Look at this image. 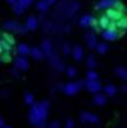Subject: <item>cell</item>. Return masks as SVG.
<instances>
[{
    "mask_svg": "<svg viewBox=\"0 0 127 128\" xmlns=\"http://www.w3.org/2000/svg\"><path fill=\"white\" fill-rule=\"evenodd\" d=\"M0 49H1V52H4V51H12L13 49V44H10L9 42L5 41V40H1V42H0Z\"/></svg>",
    "mask_w": 127,
    "mask_h": 128,
    "instance_id": "obj_24",
    "label": "cell"
},
{
    "mask_svg": "<svg viewBox=\"0 0 127 128\" xmlns=\"http://www.w3.org/2000/svg\"><path fill=\"white\" fill-rule=\"evenodd\" d=\"M32 1H33V0H32Z\"/></svg>",
    "mask_w": 127,
    "mask_h": 128,
    "instance_id": "obj_44",
    "label": "cell"
},
{
    "mask_svg": "<svg viewBox=\"0 0 127 128\" xmlns=\"http://www.w3.org/2000/svg\"><path fill=\"white\" fill-rule=\"evenodd\" d=\"M121 91H122V92H127V84L122 85V86H121Z\"/></svg>",
    "mask_w": 127,
    "mask_h": 128,
    "instance_id": "obj_40",
    "label": "cell"
},
{
    "mask_svg": "<svg viewBox=\"0 0 127 128\" xmlns=\"http://www.w3.org/2000/svg\"><path fill=\"white\" fill-rule=\"evenodd\" d=\"M32 57H33L35 60H42V59L44 58V52H43V50L42 49H40V48H33V49H31V53H30Z\"/></svg>",
    "mask_w": 127,
    "mask_h": 128,
    "instance_id": "obj_15",
    "label": "cell"
},
{
    "mask_svg": "<svg viewBox=\"0 0 127 128\" xmlns=\"http://www.w3.org/2000/svg\"><path fill=\"white\" fill-rule=\"evenodd\" d=\"M0 128H12V127H9V126L6 125V126H4V127H0Z\"/></svg>",
    "mask_w": 127,
    "mask_h": 128,
    "instance_id": "obj_43",
    "label": "cell"
},
{
    "mask_svg": "<svg viewBox=\"0 0 127 128\" xmlns=\"http://www.w3.org/2000/svg\"><path fill=\"white\" fill-rule=\"evenodd\" d=\"M56 1H57V0H48V2L50 4V5H53V4H56Z\"/></svg>",
    "mask_w": 127,
    "mask_h": 128,
    "instance_id": "obj_42",
    "label": "cell"
},
{
    "mask_svg": "<svg viewBox=\"0 0 127 128\" xmlns=\"http://www.w3.org/2000/svg\"><path fill=\"white\" fill-rule=\"evenodd\" d=\"M17 2L21 4V5H22L24 8H26V7H29V6L32 4V0H17Z\"/></svg>",
    "mask_w": 127,
    "mask_h": 128,
    "instance_id": "obj_35",
    "label": "cell"
},
{
    "mask_svg": "<svg viewBox=\"0 0 127 128\" xmlns=\"http://www.w3.org/2000/svg\"><path fill=\"white\" fill-rule=\"evenodd\" d=\"M84 39H85V42H86L87 46L90 49H95L96 46H98V41H96V36L94 35L93 32H89V33L85 34L84 36Z\"/></svg>",
    "mask_w": 127,
    "mask_h": 128,
    "instance_id": "obj_7",
    "label": "cell"
},
{
    "mask_svg": "<svg viewBox=\"0 0 127 128\" xmlns=\"http://www.w3.org/2000/svg\"><path fill=\"white\" fill-rule=\"evenodd\" d=\"M12 74H13V76H15V77H18L19 76V69L15 66L14 68H12Z\"/></svg>",
    "mask_w": 127,
    "mask_h": 128,
    "instance_id": "obj_37",
    "label": "cell"
},
{
    "mask_svg": "<svg viewBox=\"0 0 127 128\" xmlns=\"http://www.w3.org/2000/svg\"><path fill=\"white\" fill-rule=\"evenodd\" d=\"M78 7H79V5H78V2H73L72 5H70V7L68 8L69 9V15H73L74 12H77V9H78Z\"/></svg>",
    "mask_w": 127,
    "mask_h": 128,
    "instance_id": "obj_33",
    "label": "cell"
},
{
    "mask_svg": "<svg viewBox=\"0 0 127 128\" xmlns=\"http://www.w3.org/2000/svg\"><path fill=\"white\" fill-rule=\"evenodd\" d=\"M81 120L83 124H98L99 122V117L96 114H93L91 112L84 111L81 114Z\"/></svg>",
    "mask_w": 127,
    "mask_h": 128,
    "instance_id": "obj_5",
    "label": "cell"
},
{
    "mask_svg": "<svg viewBox=\"0 0 127 128\" xmlns=\"http://www.w3.org/2000/svg\"><path fill=\"white\" fill-rule=\"evenodd\" d=\"M93 20L94 17H92L91 15H84V16H82L81 18H79V26L83 27V28H85V27H89L92 25V23H93Z\"/></svg>",
    "mask_w": 127,
    "mask_h": 128,
    "instance_id": "obj_12",
    "label": "cell"
},
{
    "mask_svg": "<svg viewBox=\"0 0 127 128\" xmlns=\"http://www.w3.org/2000/svg\"><path fill=\"white\" fill-rule=\"evenodd\" d=\"M48 128H59V124H58L57 121H52V122L48 126Z\"/></svg>",
    "mask_w": 127,
    "mask_h": 128,
    "instance_id": "obj_38",
    "label": "cell"
},
{
    "mask_svg": "<svg viewBox=\"0 0 127 128\" xmlns=\"http://www.w3.org/2000/svg\"><path fill=\"white\" fill-rule=\"evenodd\" d=\"M72 48H70V46L68 43H64L62 44V54L64 56L67 57L68 54H70V52H72Z\"/></svg>",
    "mask_w": 127,
    "mask_h": 128,
    "instance_id": "obj_30",
    "label": "cell"
},
{
    "mask_svg": "<svg viewBox=\"0 0 127 128\" xmlns=\"http://www.w3.org/2000/svg\"><path fill=\"white\" fill-rule=\"evenodd\" d=\"M95 49H96V51H98V53L104 54V53L108 51V46H107V43H98Z\"/></svg>",
    "mask_w": 127,
    "mask_h": 128,
    "instance_id": "obj_26",
    "label": "cell"
},
{
    "mask_svg": "<svg viewBox=\"0 0 127 128\" xmlns=\"http://www.w3.org/2000/svg\"><path fill=\"white\" fill-rule=\"evenodd\" d=\"M7 1H8L9 4H12V5H14L15 2H17V0H7Z\"/></svg>",
    "mask_w": 127,
    "mask_h": 128,
    "instance_id": "obj_41",
    "label": "cell"
},
{
    "mask_svg": "<svg viewBox=\"0 0 127 128\" xmlns=\"http://www.w3.org/2000/svg\"><path fill=\"white\" fill-rule=\"evenodd\" d=\"M111 20L109 18L107 15H104V16H101L100 20H99V26L101 27V28H108L109 27V24H110Z\"/></svg>",
    "mask_w": 127,
    "mask_h": 128,
    "instance_id": "obj_19",
    "label": "cell"
},
{
    "mask_svg": "<svg viewBox=\"0 0 127 128\" xmlns=\"http://www.w3.org/2000/svg\"><path fill=\"white\" fill-rule=\"evenodd\" d=\"M1 61H3V62H8V61H10L9 51H4V52L1 53Z\"/></svg>",
    "mask_w": 127,
    "mask_h": 128,
    "instance_id": "obj_31",
    "label": "cell"
},
{
    "mask_svg": "<svg viewBox=\"0 0 127 128\" xmlns=\"http://www.w3.org/2000/svg\"><path fill=\"white\" fill-rule=\"evenodd\" d=\"M4 28L6 31H10V32H16V33H21L24 34L29 31V28L26 27V25H21L15 20H7L4 23Z\"/></svg>",
    "mask_w": 127,
    "mask_h": 128,
    "instance_id": "obj_2",
    "label": "cell"
},
{
    "mask_svg": "<svg viewBox=\"0 0 127 128\" xmlns=\"http://www.w3.org/2000/svg\"><path fill=\"white\" fill-rule=\"evenodd\" d=\"M66 72H67V75L69 76V77H74V76L76 75V69H75L74 67H72V66H69V67L66 69Z\"/></svg>",
    "mask_w": 127,
    "mask_h": 128,
    "instance_id": "obj_34",
    "label": "cell"
},
{
    "mask_svg": "<svg viewBox=\"0 0 127 128\" xmlns=\"http://www.w3.org/2000/svg\"><path fill=\"white\" fill-rule=\"evenodd\" d=\"M41 49L43 50V52H44L46 56L49 57L50 54H52V44H51V42L49 41V40H43V41H42Z\"/></svg>",
    "mask_w": 127,
    "mask_h": 128,
    "instance_id": "obj_14",
    "label": "cell"
},
{
    "mask_svg": "<svg viewBox=\"0 0 127 128\" xmlns=\"http://www.w3.org/2000/svg\"><path fill=\"white\" fill-rule=\"evenodd\" d=\"M98 77H99L98 72H95L93 69H90L86 74V80H98Z\"/></svg>",
    "mask_w": 127,
    "mask_h": 128,
    "instance_id": "obj_27",
    "label": "cell"
},
{
    "mask_svg": "<svg viewBox=\"0 0 127 128\" xmlns=\"http://www.w3.org/2000/svg\"><path fill=\"white\" fill-rule=\"evenodd\" d=\"M102 38L105 41H115L118 38V32L117 30H111V28H105L102 32Z\"/></svg>",
    "mask_w": 127,
    "mask_h": 128,
    "instance_id": "obj_8",
    "label": "cell"
},
{
    "mask_svg": "<svg viewBox=\"0 0 127 128\" xmlns=\"http://www.w3.org/2000/svg\"><path fill=\"white\" fill-rule=\"evenodd\" d=\"M86 66L90 68V69H94L96 67V60L95 57L93 54H89L86 58Z\"/></svg>",
    "mask_w": 127,
    "mask_h": 128,
    "instance_id": "obj_23",
    "label": "cell"
},
{
    "mask_svg": "<svg viewBox=\"0 0 127 128\" xmlns=\"http://www.w3.org/2000/svg\"><path fill=\"white\" fill-rule=\"evenodd\" d=\"M49 5H50V4L48 2V0H40V1H38V4H36V8H38V10L43 12L49 9Z\"/></svg>",
    "mask_w": 127,
    "mask_h": 128,
    "instance_id": "obj_22",
    "label": "cell"
},
{
    "mask_svg": "<svg viewBox=\"0 0 127 128\" xmlns=\"http://www.w3.org/2000/svg\"><path fill=\"white\" fill-rule=\"evenodd\" d=\"M65 128H74V121H73V119H68V120L66 121Z\"/></svg>",
    "mask_w": 127,
    "mask_h": 128,
    "instance_id": "obj_36",
    "label": "cell"
},
{
    "mask_svg": "<svg viewBox=\"0 0 127 128\" xmlns=\"http://www.w3.org/2000/svg\"><path fill=\"white\" fill-rule=\"evenodd\" d=\"M84 85H85V88H86L90 93H93V94H96V93H99V91H101V84L98 80H86V82H85Z\"/></svg>",
    "mask_w": 127,
    "mask_h": 128,
    "instance_id": "obj_4",
    "label": "cell"
},
{
    "mask_svg": "<svg viewBox=\"0 0 127 128\" xmlns=\"http://www.w3.org/2000/svg\"><path fill=\"white\" fill-rule=\"evenodd\" d=\"M117 27L121 30H126L127 28V17H122L117 22Z\"/></svg>",
    "mask_w": 127,
    "mask_h": 128,
    "instance_id": "obj_28",
    "label": "cell"
},
{
    "mask_svg": "<svg viewBox=\"0 0 127 128\" xmlns=\"http://www.w3.org/2000/svg\"><path fill=\"white\" fill-rule=\"evenodd\" d=\"M117 4H118V0H100V1L96 4L95 8L98 10L109 9V8H115Z\"/></svg>",
    "mask_w": 127,
    "mask_h": 128,
    "instance_id": "obj_6",
    "label": "cell"
},
{
    "mask_svg": "<svg viewBox=\"0 0 127 128\" xmlns=\"http://www.w3.org/2000/svg\"><path fill=\"white\" fill-rule=\"evenodd\" d=\"M116 72V75L118 76L119 78H121L122 80L127 82V68L125 67H117L115 69Z\"/></svg>",
    "mask_w": 127,
    "mask_h": 128,
    "instance_id": "obj_18",
    "label": "cell"
},
{
    "mask_svg": "<svg viewBox=\"0 0 127 128\" xmlns=\"http://www.w3.org/2000/svg\"><path fill=\"white\" fill-rule=\"evenodd\" d=\"M103 91H104V93L107 95H109V96H113V95L117 93V87L112 84H108L107 86H104Z\"/></svg>",
    "mask_w": 127,
    "mask_h": 128,
    "instance_id": "obj_21",
    "label": "cell"
},
{
    "mask_svg": "<svg viewBox=\"0 0 127 128\" xmlns=\"http://www.w3.org/2000/svg\"><path fill=\"white\" fill-rule=\"evenodd\" d=\"M3 40L9 42L10 44H14L15 43V39L13 38L12 35H10V34H7V33H3Z\"/></svg>",
    "mask_w": 127,
    "mask_h": 128,
    "instance_id": "obj_32",
    "label": "cell"
},
{
    "mask_svg": "<svg viewBox=\"0 0 127 128\" xmlns=\"http://www.w3.org/2000/svg\"><path fill=\"white\" fill-rule=\"evenodd\" d=\"M49 59H50V62L52 64V66L56 68L57 70H59V72H61V70H64L65 68H64V64H62V61L59 59V57L57 56V54H50L49 56Z\"/></svg>",
    "mask_w": 127,
    "mask_h": 128,
    "instance_id": "obj_11",
    "label": "cell"
},
{
    "mask_svg": "<svg viewBox=\"0 0 127 128\" xmlns=\"http://www.w3.org/2000/svg\"><path fill=\"white\" fill-rule=\"evenodd\" d=\"M93 102L96 104V106H103V104H105V102H107V99H105V96L103 94L96 93L93 98Z\"/></svg>",
    "mask_w": 127,
    "mask_h": 128,
    "instance_id": "obj_20",
    "label": "cell"
},
{
    "mask_svg": "<svg viewBox=\"0 0 127 128\" xmlns=\"http://www.w3.org/2000/svg\"><path fill=\"white\" fill-rule=\"evenodd\" d=\"M49 114V102L41 101L38 103H34L32 108L30 109L29 119L30 122L36 128H42L46 125L47 117Z\"/></svg>",
    "mask_w": 127,
    "mask_h": 128,
    "instance_id": "obj_1",
    "label": "cell"
},
{
    "mask_svg": "<svg viewBox=\"0 0 127 128\" xmlns=\"http://www.w3.org/2000/svg\"><path fill=\"white\" fill-rule=\"evenodd\" d=\"M72 56L76 61H81L84 56V50L82 49L81 46H75L72 51Z\"/></svg>",
    "mask_w": 127,
    "mask_h": 128,
    "instance_id": "obj_13",
    "label": "cell"
},
{
    "mask_svg": "<svg viewBox=\"0 0 127 128\" xmlns=\"http://www.w3.org/2000/svg\"><path fill=\"white\" fill-rule=\"evenodd\" d=\"M24 9L25 8L18 2H15L14 5H13V10H14V12L16 15H22L23 12H24Z\"/></svg>",
    "mask_w": 127,
    "mask_h": 128,
    "instance_id": "obj_25",
    "label": "cell"
},
{
    "mask_svg": "<svg viewBox=\"0 0 127 128\" xmlns=\"http://www.w3.org/2000/svg\"><path fill=\"white\" fill-rule=\"evenodd\" d=\"M15 66L19 70H27L30 65H29V61L26 60V58L24 56H21V57H16L15 58Z\"/></svg>",
    "mask_w": 127,
    "mask_h": 128,
    "instance_id": "obj_10",
    "label": "cell"
},
{
    "mask_svg": "<svg viewBox=\"0 0 127 128\" xmlns=\"http://www.w3.org/2000/svg\"><path fill=\"white\" fill-rule=\"evenodd\" d=\"M82 87H83V82L77 80V82L67 83L65 86L62 87V91H64L67 95H74V94H76V93L78 92Z\"/></svg>",
    "mask_w": 127,
    "mask_h": 128,
    "instance_id": "obj_3",
    "label": "cell"
},
{
    "mask_svg": "<svg viewBox=\"0 0 127 128\" xmlns=\"http://www.w3.org/2000/svg\"><path fill=\"white\" fill-rule=\"evenodd\" d=\"M17 51L19 52L21 56H24V57L27 56L29 53H31V49H30V46L25 43H19L18 46H17Z\"/></svg>",
    "mask_w": 127,
    "mask_h": 128,
    "instance_id": "obj_17",
    "label": "cell"
},
{
    "mask_svg": "<svg viewBox=\"0 0 127 128\" xmlns=\"http://www.w3.org/2000/svg\"><path fill=\"white\" fill-rule=\"evenodd\" d=\"M4 126H6V124H5V119L1 118V119H0V127H4Z\"/></svg>",
    "mask_w": 127,
    "mask_h": 128,
    "instance_id": "obj_39",
    "label": "cell"
},
{
    "mask_svg": "<svg viewBox=\"0 0 127 128\" xmlns=\"http://www.w3.org/2000/svg\"><path fill=\"white\" fill-rule=\"evenodd\" d=\"M25 25H26V27L30 31H34V30H36V27H38V20H36L35 17L31 16L26 20V24Z\"/></svg>",
    "mask_w": 127,
    "mask_h": 128,
    "instance_id": "obj_16",
    "label": "cell"
},
{
    "mask_svg": "<svg viewBox=\"0 0 127 128\" xmlns=\"http://www.w3.org/2000/svg\"><path fill=\"white\" fill-rule=\"evenodd\" d=\"M105 15H107L111 20H115V22H118L120 18L124 17L122 16V12H119L118 9H116V8H109V9H107Z\"/></svg>",
    "mask_w": 127,
    "mask_h": 128,
    "instance_id": "obj_9",
    "label": "cell"
},
{
    "mask_svg": "<svg viewBox=\"0 0 127 128\" xmlns=\"http://www.w3.org/2000/svg\"><path fill=\"white\" fill-rule=\"evenodd\" d=\"M24 100H25V103L29 104V106H33L34 104V95L31 94V93H26L24 96Z\"/></svg>",
    "mask_w": 127,
    "mask_h": 128,
    "instance_id": "obj_29",
    "label": "cell"
}]
</instances>
